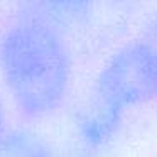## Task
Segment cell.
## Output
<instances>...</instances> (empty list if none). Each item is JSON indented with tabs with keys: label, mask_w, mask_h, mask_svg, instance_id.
Wrapping results in <instances>:
<instances>
[{
	"label": "cell",
	"mask_w": 157,
	"mask_h": 157,
	"mask_svg": "<svg viewBox=\"0 0 157 157\" xmlns=\"http://www.w3.org/2000/svg\"><path fill=\"white\" fill-rule=\"evenodd\" d=\"M0 73L15 105L29 117H44L64 100L69 56L48 17L24 12L0 36Z\"/></svg>",
	"instance_id": "6da1fadb"
},
{
	"label": "cell",
	"mask_w": 157,
	"mask_h": 157,
	"mask_svg": "<svg viewBox=\"0 0 157 157\" xmlns=\"http://www.w3.org/2000/svg\"><path fill=\"white\" fill-rule=\"evenodd\" d=\"M155 86V51L137 42L118 51L103 68L96 85V103L122 117L125 110L149 101Z\"/></svg>",
	"instance_id": "7a4b0ae2"
},
{
	"label": "cell",
	"mask_w": 157,
	"mask_h": 157,
	"mask_svg": "<svg viewBox=\"0 0 157 157\" xmlns=\"http://www.w3.org/2000/svg\"><path fill=\"white\" fill-rule=\"evenodd\" d=\"M49 5H52L54 9L61 12H66V14H83L86 12V9L90 7L91 0H46Z\"/></svg>",
	"instance_id": "277c9868"
},
{
	"label": "cell",
	"mask_w": 157,
	"mask_h": 157,
	"mask_svg": "<svg viewBox=\"0 0 157 157\" xmlns=\"http://www.w3.org/2000/svg\"><path fill=\"white\" fill-rule=\"evenodd\" d=\"M0 157H51L42 144L31 137H12L0 144Z\"/></svg>",
	"instance_id": "3957f363"
}]
</instances>
